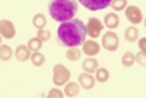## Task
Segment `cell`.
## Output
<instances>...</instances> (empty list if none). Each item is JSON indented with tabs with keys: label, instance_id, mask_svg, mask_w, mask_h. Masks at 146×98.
Listing matches in <instances>:
<instances>
[{
	"label": "cell",
	"instance_id": "cell-1",
	"mask_svg": "<svg viewBox=\"0 0 146 98\" xmlns=\"http://www.w3.org/2000/svg\"><path fill=\"white\" fill-rule=\"evenodd\" d=\"M58 41L64 47H78L85 43L86 38V27L80 19H69L62 22V25L57 29Z\"/></svg>",
	"mask_w": 146,
	"mask_h": 98
},
{
	"label": "cell",
	"instance_id": "cell-2",
	"mask_svg": "<svg viewBox=\"0 0 146 98\" xmlns=\"http://www.w3.org/2000/svg\"><path fill=\"white\" fill-rule=\"evenodd\" d=\"M48 10L54 21L66 22L73 19L78 13V2L76 0H50Z\"/></svg>",
	"mask_w": 146,
	"mask_h": 98
},
{
	"label": "cell",
	"instance_id": "cell-3",
	"mask_svg": "<svg viewBox=\"0 0 146 98\" xmlns=\"http://www.w3.org/2000/svg\"><path fill=\"white\" fill-rule=\"evenodd\" d=\"M69 79H70L69 69L63 65H56L53 69V83L56 87H62V85L69 82Z\"/></svg>",
	"mask_w": 146,
	"mask_h": 98
},
{
	"label": "cell",
	"instance_id": "cell-4",
	"mask_svg": "<svg viewBox=\"0 0 146 98\" xmlns=\"http://www.w3.org/2000/svg\"><path fill=\"white\" fill-rule=\"evenodd\" d=\"M102 28H104V25L98 18H91L86 25V35L94 40L96 37H100V34L102 32Z\"/></svg>",
	"mask_w": 146,
	"mask_h": 98
},
{
	"label": "cell",
	"instance_id": "cell-5",
	"mask_svg": "<svg viewBox=\"0 0 146 98\" xmlns=\"http://www.w3.org/2000/svg\"><path fill=\"white\" fill-rule=\"evenodd\" d=\"M102 45L108 51H115L118 48V37H117V34H114L113 31H108L107 34H104Z\"/></svg>",
	"mask_w": 146,
	"mask_h": 98
},
{
	"label": "cell",
	"instance_id": "cell-6",
	"mask_svg": "<svg viewBox=\"0 0 146 98\" xmlns=\"http://www.w3.org/2000/svg\"><path fill=\"white\" fill-rule=\"evenodd\" d=\"M79 2L89 10H102L108 5H111L113 0H79Z\"/></svg>",
	"mask_w": 146,
	"mask_h": 98
},
{
	"label": "cell",
	"instance_id": "cell-7",
	"mask_svg": "<svg viewBox=\"0 0 146 98\" xmlns=\"http://www.w3.org/2000/svg\"><path fill=\"white\" fill-rule=\"evenodd\" d=\"M0 34H2L3 38H7V40L13 38L16 34L15 25L7 19H2V22H0Z\"/></svg>",
	"mask_w": 146,
	"mask_h": 98
},
{
	"label": "cell",
	"instance_id": "cell-8",
	"mask_svg": "<svg viewBox=\"0 0 146 98\" xmlns=\"http://www.w3.org/2000/svg\"><path fill=\"white\" fill-rule=\"evenodd\" d=\"M126 18H127L131 23L137 25V23H140L142 19H143L142 10H140L137 6H127V7H126Z\"/></svg>",
	"mask_w": 146,
	"mask_h": 98
},
{
	"label": "cell",
	"instance_id": "cell-9",
	"mask_svg": "<svg viewBox=\"0 0 146 98\" xmlns=\"http://www.w3.org/2000/svg\"><path fill=\"white\" fill-rule=\"evenodd\" d=\"M100 44L94 41V40H85L83 43V53L86 54V56H95V54H98L100 53Z\"/></svg>",
	"mask_w": 146,
	"mask_h": 98
},
{
	"label": "cell",
	"instance_id": "cell-10",
	"mask_svg": "<svg viewBox=\"0 0 146 98\" xmlns=\"http://www.w3.org/2000/svg\"><path fill=\"white\" fill-rule=\"evenodd\" d=\"M79 83L82 85L83 89H92L95 85V78L91 75V73H80L79 75Z\"/></svg>",
	"mask_w": 146,
	"mask_h": 98
},
{
	"label": "cell",
	"instance_id": "cell-11",
	"mask_svg": "<svg viewBox=\"0 0 146 98\" xmlns=\"http://www.w3.org/2000/svg\"><path fill=\"white\" fill-rule=\"evenodd\" d=\"M15 56H16V59L19 60V62H27L28 59H31V48L22 44L16 48Z\"/></svg>",
	"mask_w": 146,
	"mask_h": 98
},
{
	"label": "cell",
	"instance_id": "cell-12",
	"mask_svg": "<svg viewBox=\"0 0 146 98\" xmlns=\"http://www.w3.org/2000/svg\"><path fill=\"white\" fill-rule=\"evenodd\" d=\"M104 22H105V27L108 29H115L120 25V18L117 13H108V15H105Z\"/></svg>",
	"mask_w": 146,
	"mask_h": 98
},
{
	"label": "cell",
	"instance_id": "cell-13",
	"mask_svg": "<svg viewBox=\"0 0 146 98\" xmlns=\"http://www.w3.org/2000/svg\"><path fill=\"white\" fill-rule=\"evenodd\" d=\"M82 69L85 72H88V73L96 72V69H98V60H95V59H86L82 63Z\"/></svg>",
	"mask_w": 146,
	"mask_h": 98
},
{
	"label": "cell",
	"instance_id": "cell-14",
	"mask_svg": "<svg viewBox=\"0 0 146 98\" xmlns=\"http://www.w3.org/2000/svg\"><path fill=\"white\" fill-rule=\"evenodd\" d=\"M78 94H79V85L75 83V82H67L66 87H64V95L73 98V97H76Z\"/></svg>",
	"mask_w": 146,
	"mask_h": 98
},
{
	"label": "cell",
	"instance_id": "cell-15",
	"mask_svg": "<svg viewBox=\"0 0 146 98\" xmlns=\"http://www.w3.org/2000/svg\"><path fill=\"white\" fill-rule=\"evenodd\" d=\"M124 37L129 43H135L137 38H139V31L136 27H129L126 31H124Z\"/></svg>",
	"mask_w": 146,
	"mask_h": 98
},
{
	"label": "cell",
	"instance_id": "cell-16",
	"mask_svg": "<svg viewBox=\"0 0 146 98\" xmlns=\"http://www.w3.org/2000/svg\"><path fill=\"white\" fill-rule=\"evenodd\" d=\"M135 63H136V59H135V54H133L131 51L124 53L123 57H121V65H123L124 67H131Z\"/></svg>",
	"mask_w": 146,
	"mask_h": 98
},
{
	"label": "cell",
	"instance_id": "cell-17",
	"mask_svg": "<svg viewBox=\"0 0 146 98\" xmlns=\"http://www.w3.org/2000/svg\"><path fill=\"white\" fill-rule=\"evenodd\" d=\"M12 56H13V51H12V48L9 45H6V44L0 45V60L7 62V60H10Z\"/></svg>",
	"mask_w": 146,
	"mask_h": 98
},
{
	"label": "cell",
	"instance_id": "cell-18",
	"mask_svg": "<svg viewBox=\"0 0 146 98\" xmlns=\"http://www.w3.org/2000/svg\"><path fill=\"white\" fill-rule=\"evenodd\" d=\"M47 23V19L42 13H36L34 18H32V25L36 28V29H42Z\"/></svg>",
	"mask_w": 146,
	"mask_h": 98
},
{
	"label": "cell",
	"instance_id": "cell-19",
	"mask_svg": "<svg viewBox=\"0 0 146 98\" xmlns=\"http://www.w3.org/2000/svg\"><path fill=\"white\" fill-rule=\"evenodd\" d=\"M66 57H67V60H70V62H76V60L80 59V50L76 48V47H70L66 51Z\"/></svg>",
	"mask_w": 146,
	"mask_h": 98
},
{
	"label": "cell",
	"instance_id": "cell-20",
	"mask_svg": "<svg viewBox=\"0 0 146 98\" xmlns=\"http://www.w3.org/2000/svg\"><path fill=\"white\" fill-rule=\"evenodd\" d=\"M31 60H32V63H34L35 66H38V67L45 63V57H44V54L40 53V51H34V53L31 54Z\"/></svg>",
	"mask_w": 146,
	"mask_h": 98
},
{
	"label": "cell",
	"instance_id": "cell-21",
	"mask_svg": "<svg viewBox=\"0 0 146 98\" xmlns=\"http://www.w3.org/2000/svg\"><path fill=\"white\" fill-rule=\"evenodd\" d=\"M110 79V72L107 69H96V81L104 83Z\"/></svg>",
	"mask_w": 146,
	"mask_h": 98
},
{
	"label": "cell",
	"instance_id": "cell-22",
	"mask_svg": "<svg viewBox=\"0 0 146 98\" xmlns=\"http://www.w3.org/2000/svg\"><path fill=\"white\" fill-rule=\"evenodd\" d=\"M42 45V41L38 40V37H35V38H31L28 41V47L31 48V51H40V48Z\"/></svg>",
	"mask_w": 146,
	"mask_h": 98
},
{
	"label": "cell",
	"instance_id": "cell-23",
	"mask_svg": "<svg viewBox=\"0 0 146 98\" xmlns=\"http://www.w3.org/2000/svg\"><path fill=\"white\" fill-rule=\"evenodd\" d=\"M111 6H113L114 10H123V9L127 7V2L126 0H113Z\"/></svg>",
	"mask_w": 146,
	"mask_h": 98
},
{
	"label": "cell",
	"instance_id": "cell-24",
	"mask_svg": "<svg viewBox=\"0 0 146 98\" xmlns=\"http://www.w3.org/2000/svg\"><path fill=\"white\" fill-rule=\"evenodd\" d=\"M36 37H38V40H41V41L44 43V41L50 40L51 34H50V31H47V29H38V34H36Z\"/></svg>",
	"mask_w": 146,
	"mask_h": 98
},
{
	"label": "cell",
	"instance_id": "cell-25",
	"mask_svg": "<svg viewBox=\"0 0 146 98\" xmlns=\"http://www.w3.org/2000/svg\"><path fill=\"white\" fill-rule=\"evenodd\" d=\"M64 94L60 91V89H51L50 92H48V98H62Z\"/></svg>",
	"mask_w": 146,
	"mask_h": 98
},
{
	"label": "cell",
	"instance_id": "cell-26",
	"mask_svg": "<svg viewBox=\"0 0 146 98\" xmlns=\"http://www.w3.org/2000/svg\"><path fill=\"white\" fill-rule=\"evenodd\" d=\"M135 59H136V62H137L139 65L145 66V63H146V62H145V59H146V57H145V53H142V51H140L139 54H135Z\"/></svg>",
	"mask_w": 146,
	"mask_h": 98
},
{
	"label": "cell",
	"instance_id": "cell-27",
	"mask_svg": "<svg viewBox=\"0 0 146 98\" xmlns=\"http://www.w3.org/2000/svg\"><path fill=\"white\" fill-rule=\"evenodd\" d=\"M139 48H140L142 53H146V38H145V37L139 40Z\"/></svg>",
	"mask_w": 146,
	"mask_h": 98
}]
</instances>
